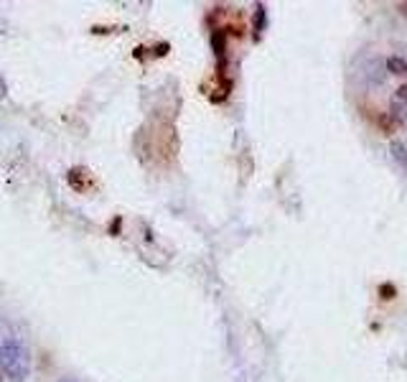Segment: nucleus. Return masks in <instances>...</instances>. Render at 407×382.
Returning a JSON list of instances; mask_svg holds the SVG:
<instances>
[{
  "label": "nucleus",
  "instance_id": "1",
  "mask_svg": "<svg viewBox=\"0 0 407 382\" xmlns=\"http://www.w3.org/2000/svg\"><path fill=\"white\" fill-rule=\"evenodd\" d=\"M0 372L10 382H24L31 374V357L28 349L18 339L0 342Z\"/></svg>",
  "mask_w": 407,
  "mask_h": 382
},
{
  "label": "nucleus",
  "instance_id": "2",
  "mask_svg": "<svg viewBox=\"0 0 407 382\" xmlns=\"http://www.w3.org/2000/svg\"><path fill=\"white\" fill-rule=\"evenodd\" d=\"M384 67H387L390 74H402V77H407V59L405 56H390V59L384 62Z\"/></svg>",
  "mask_w": 407,
  "mask_h": 382
},
{
  "label": "nucleus",
  "instance_id": "3",
  "mask_svg": "<svg viewBox=\"0 0 407 382\" xmlns=\"http://www.w3.org/2000/svg\"><path fill=\"white\" fill-rule=\"evenodd\" d=\"M390 150H392V158H395V161H397L402 168H407V146H405V143L392 141Z\"/></svg>",
  "mask_w": 407,
  "mask_h": 382
},
{
  "label": "nucleus",
  "instance_id": "4",
  "mask_svg": "<svg viewBox=\"0 0 407 382\" xmlns=\"http://www.w3.org/2000/svg\"><path fill=\"white\" fill-rule=\"evenodd\" d=\"M79 176H87L84 168H71L69 173H66V181H69L71 189H77V191H87V184Z\"/></svg>",
  "mask_w": 407,
  "mask_h": 382
},
{
  "label": "nucleus",
  "instance_id": "5",
  "mask_svg": "<svg viewBox=\"0 0 407 382\" xmlns=\"http://www.w3.org/2000/svg\"><path fill=\"white\" fill-rule=\"evenodd\" d=\"M265 21H267L265 6H257V13H255V39H257L260 33L265 31Z\"/></svg>",
  "mask_w": 407,
  "mask_h": 382
},
{
  "label": "nucleus",
  "instance_id": "6",
  "mask_svg": "<svg viewBox=\"0 0 407 382\" xmlns=\"http://www.w3.org/2000/svg\"><path fill=\"white\" fill-rule=\"evenodd\" d=\"M397 102H407V85H402L397 92H395V105H397Z\"/></svg>",
  "mask_w": 407,
  "mask_h": 382
},
{
  "label": "nucleus",
  "instance_id": "7",
  "mask_svg": "<svg viewBox=\"0 0 407 382\" xmlns=\"http://www.w3.org/2000/svg\"><path fill=\"white\" fill-rule=\"evenodd\" d=\"M397 10H399V13H402V16L407 18V3H399V6H397Z\"/></svg>",
  "mask_w": 407,
  "mask_h": 382
},
{
  "label": "nucleus",
  "instance_id": "8",
  "mask_svg": "<svg viewBox=\"0 0 407 382\" xmlns=\"http://www.w3.org/2000/svg\"><path fill=\"white\" fill-rule=\"evenodd\" d=\"M0 382H6V374H3V372H0Z\"/></svg>",
  "mask_w": 407,
  "mask_h": 382
},
{
  "label": "nucleus",
  "instance_id": "9",
  "mask_svg": "<svg viewBox=\"0 0 407 382\" xmlns=\"http://www.w3.org/2000/svg\"><path fill=\"white\" fill-rule=\"evenodd\" d=\"M62 382H74V380H62Z\"/></svg>",
  "mask_w": 407,
  "mask_h": 382
}]
</instances>
